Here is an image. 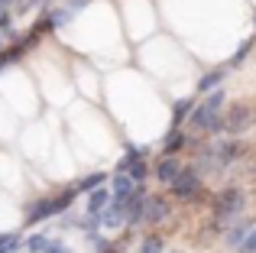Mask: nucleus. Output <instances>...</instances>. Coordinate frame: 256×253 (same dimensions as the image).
I'll use <instances>...</instances> for the list:
<instances>
[{"label":"nucleus","instance_id":"obj_1","mask_svg":"<svg viewBox=\"0 0 256 253\" xmlns=\"http://www.w3.org/2000/svg\"><path fill=\"white\" fill-rule=\"evenodd\" d=\"M244 208H246L244 188H237V185H227V188H220L218 198H214V204H211L214 228H218V230H227L234 221H237V218H244Z\"/></svg>","mask_w":256,"mask_h":253},{"label":"nucleus","instance_id":"obj_2","mask_svg":"<svg viewBox=\"0 0 256 253\" xmlns=\"http://www.w3.org/2000/svg\"><path fill=\"white\" fill-rule=\"evenodd\" d=\"M220 108H224V91L218 88L201 104H194L192 114H188V120H192V126L201 130V133H220V114H224Z\"/></svg>","mask_w":256,"mask_h":253},{"label":"nucleus","instance_id":"obj_3","mask_svg":"<svg viewBox=\"0 0 256 253\" xmlns=\"http://www.w3.org/2000/svg\"><path fill=\"white\" fill-rule=\"evenodd\" d=\"M253 124H256V108L250 101H237L227 114H220V133H227V136H234V140H237L240 133H246Z\"/></svg>","mask_w":256,"mask_h":253},{"label":"nucleus","instance_id":"obj_4","mask_svg":"<svg viewBox=\"0 0 256 253\" xmlns=\"http://www.w3.org/2000/svg\"><path fill=\"white\" fill-rule=\"evenodd\" d=\"M208 152H211V162H214V169H230V166H237L240 159L250 152V146L244 143V140H234V136H227V140H220V143H214V146H208Z\"/></svg>","mask_w":256,"mask_h":253},{"label":"nucleus","instance_id":"obj_5","mask_svg":"<svg viewBox=\"0 0 256 253\" xmlns=\"http://www.w3.org/2000/svg\"><path fill=\"white\" fill-rule=\"evenodd\" d=\"M78 198V188L75 185H72V188H65L62 195H56V198H46V202H36L30 208V214H26V221L30 224H42L46 218H52V214H62L65 208H68L72 202H75Z\"/></svg>","mask_w":256,"mask_h":253},{"label":"nucleus","instance_id":"obj_6","mask_svg":"<svg viewBox=\"0 0 256 253\" xmlns=\"http://www.w3.org/2000/svg\"><path fill=\"white\" fill-rule=\"evenodd\" d=\"M201 176L192 169V166H182L178 169V176L169 182V192L175 195V202H198L201 198Z\"/></svg>","mask_w":256,"mask_h":253},{"label":"nucleus","instance_id":"obj_7","mask_svg":"<svg viewBox=\"0 0 256 253\" xmlns=\"http://www.w3.org/2000/svg\"><path fill=\"white\" fill-rule=\"evenodd\" d=\"M172 214V202L166 195H146L143 198V221L146 224H162Z\"/></svg>","mask_w":256,"mask_h":253},{"label":"nucleus","instance_id":"obj_8","mask_svg":"<svg viewBox=\"0 0 256 253\" xmlns=\"http://www.w3.org/2000/svg\"><path fill=\"white\" fill-rule=\"evenodd\" d=\"M88 4H91V0H65L62 6H56V10L49 13V26H52V30H58V26L72 23V20H75Z\"/></svg>","mask_w":256,"mask_h":253},{"label":"nucleus","instance_id":"obj_9","mask_svg":"<svg viewBox=\"0 0 256 253\" xmlns=\"http://www.w3.org/2000/svg\"><path fill=\"white\" fill-rule=\"evenodd\" d=\"M250 230H253V221H250V218H237V221L224 230V247L227 250H240V244L246 240V234H250Z\"/></svg>","mask_w":256,"mask_h":253},{"label":"nucleus","instance_id":"obj_10","mask_svg":"<svg viewBox=\"0 0 256 253\" xmlns=\"http://www.w3.org/2000/svg\"><path fill=\"white\" fill-rule=\"evenodd\" d=\"M107 202H110V188H104V185L94 188V192H88V218L100 224V211L107 208Z\"/></svg>","mask_w":256,"mask_h":253},{"label":"nucleus","instance_id":"obj_11","mask_svg":"<svg viewBox=\"0 0 256 253\" xmlns=\"http://www.w3.org/2000/svg\"><path fill=\"white\" fill-rule=\"evenodd\" d=\"M133 188H136V182H133L130 176L114 172V178H110V198H114V202H126V198L133 195Z\"/></svg>","mask_w":256,"mask_h":253},{"label":"nucleus","instance_id":"obj_12","mask_svg":"<svg viewBox=\"0 0 256 253\" xmlns=\"http://www.w3.org/2000/svg\"><path fill=\"white\" fill-rule=\"evenodd\" d=\"M178 169H182V162H178V156H162L156 162V178L162 185H169L175 176H178Z\"/></svg>","mask_w":256,"mask_h":253},{"label":"nucleus","instance_id":"obj_13","mask_svg":"<svg viewBox=\"0 0 256 253\" xmlns=\"http://www.w3.org/2000/svg\"><path fill=\"white\" fill-rule=\"evenodd\" d=\"M100 228H124V202H107L100 211Z\"/></svg>","mask_w":256,"mask_h":253},{"label":"nucleus","instance_id":"obj_14","mask_svg":"<svg viewBox=\"0 0 256 253\" xmlns=\"http://www.w3.org/2000/svg\"><path fill=\"white\" fill-rule=\"evenodd\" d=\"M224 82H227V68L208 72V75H201V82H198V94H211V91H218Z\"/></svg>","mask_w":256,"mask_h":253},{"label":"nucleus","instance_id":"obj_15","mask_svg":"<svg viewBox=\"0 0 256 253\" xmlns=\"http://www.w3.org/2000/svg\"><path fill=\"white\" fill-rule=\"evenodd\" d=\"M192 108H194V101H192V98H182V101H175V104H172V130H178L182 120H188Z\"/></svg>","mask_w":256,"mask_h":253},{"label":"nucleus","instance_id":"obj_16","mask_svg":"<svg viewBox=\"0 0 256 253\" xmlns=\"http://www.w3.org/2000/svg\"><path fill=\"white\" fill-rule=\"evenodd\" d=\"M182 146H188V136L182 130H169V136L162 140V152H166V156H175Z\"/></svg>","mask_w":256,"mask_h":253},{"label":"nucleus","instance_id":"obj_17","mask_svg":"<svg viewBox=\"0 0 256 253\" xmlns=\"http://www.w3.org/2000/svg\"><path fill=\"white\" fill-rule=\"evenodd\" d=\"M104 182H107V176H104V172H91V176H84L82 182L75 185V188H78V195H82V192H84V195H88V192L100 188V185H104Z\"/></svg>","mask_w":256,"mask_h":253},{"label":"nucleus","instance_id":"obj_18","mask_svg":"<svg viewBox=\"0 0 256 253\" xmlns=\"http://www.w3.org/2000/svg\"><path fill=\"white\" fill-rule=\"evenodd\" d=\"M253 46H256V36H253V39H246V42L240 46L237 52H234V58L227 62V72H230V68H240V65L246 62V56H250V49H253Z\"/></svg>","mask_w":256,"mask_h":253},{"label":"nucleus","instance_id":"obj_19","mask_svg":"<svg viewBox=\"0 0 256 253\" xmlns=\"http://www.w3.org/2000/svg\"><path fill=\"white\" fill-rule=\"evenodd\" d=\"M23 247V234H16V230H10V234H0V253H13Z\"/></svg>","mask_w":256,"mask_h":253},{"label":"nucleus","instance_id":"obj_20","mask_svg":"<svg viewBox=\"0 0 256 253\" xmlns=\"http://www.w3.org/2000/svg\"><path fill=\"white\" fill-rule=\"evenodd\" d=\"M162 250H166V240L159 234L143 237V244H140V253H162Z\"/></svg>","mask_w":256,"mask_h":253},{"label":"nucleus","instance_id":"obj_21","mask_svg":"<svg viewBox=\"0 0 256 253\" xmlns=\"http://www.w3.org/2000/svg\"><path fill=\"white\" fill-rule=\"evenodd\" d=\"M49 240H52V237H46V234H36V237H30V240H23V247L30 250V253H46V247H49Z\"/></svg>","mask_w":256,"mask_h":253},{"label":"nucleus","instance_id":"obj_22","mask_svg":"<svg viewBox=\"0 0 256 253\" xmlns=\"http://www.w3.org/2000/svg\"><path fill=\"white\" fill-rule=\"evenodd\" d=\"M88 244H91L94 253H114L110 250V240H107L104 234H88Z\"/></svg>","mask_w":256,"mask_h":253},{"label":"nucleus","instance_id":"obj_23","mask_svg":"<svg viewBox=\"0 0 256 253\" xmlns=\"http://www.w3.org/2000/svg\"><path fill=\"white\" fill-rule=\"evenodd\" d=\"M23 52H26V49H23V46H13V49H6V52H0V72H4V68H6V65H10V62H16V58H20V56H23Z\"/></svg>","mask_w":256,"mask_h":253},{"label":"nucleus","instance_id":"obj_24","mask_svg":"<svg viewBox=\"0 0 256 253\" xmlns=\"http://www.w3.org/2000/svg\"><path fill=\"white\" fill-rule=\"evenodd\" d=\"M237 253H256V224H253V230L246 234V240L240 244V250Z\"/></svg>","mask_w":256,"mask_h":253},{"label":"nucleus","instance_id":"obj_25","mask_svg":"<svg viewBox=\"0 0 256 253\" xmlns=\"http://www.w3.org/2000/svg\"><path fill=\"white\" fill-rule=\"evenodd\" d=\"M0 52H4V39H0Z\"/></svg>","mask_w":256,"mask_h":253},{"label":"nucleus","instance_id":"obj_26","mask_svg":"<svg viewBox=\"0 0 256 253\" xmlns=\"http://www.w3.org/2000/svg\"><path fill=\"white\" fill-rule=\"evenodd\" d=\"M253 36H256V26H253Z\"/></svg>","mask_w":256,"mask_h":253}]
</instances>
